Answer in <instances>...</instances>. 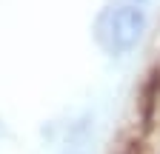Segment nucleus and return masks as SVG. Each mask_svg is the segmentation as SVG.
Masks as SVG:
<instances>
[{
    "label": "nucleus",
    "mask_w": 160,
    "mask_h": 154,
    "mask_svg": "<svg viewBox=\"0 0 160 154\" xmlns=\"http://www.w3.org/2000/svg\"><path fill=\"white\" fill-rule=\"evenodd\" d=\"M143 29H146V14L137 6H117L109 14V46H112V51H129L132 46H137Z\"/></svg>",
    "instance_id": "f257e3e1"
}]
</instances>
